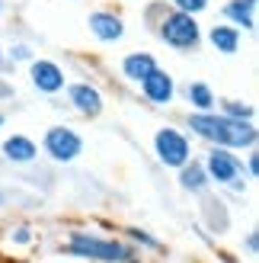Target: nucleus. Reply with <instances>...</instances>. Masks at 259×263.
I'll return each instance as SVG.
<instances>
[{
  "label": "nucleus",
  "mask_w": 259,
  "mask_h": 263,
  "mask_svg": "<svg viewBox=\"0 0 259 263\" xmlns=\"http://www.w3.org/2000/svg\"><path fill=\"white\" fill-rule=\"evenodd\" d=\"M192 132H199L202 138L214 141L218 148H253L256 144V128L250 122L230 119V116H211V112H199L189 116Z\"/></svg>",
  "instance_id": "1"
},
{
  "label": "nucleus",
  "mask_w": 259,
  "mask_h": 263,
  "mask_svg": "<svg viewBox=\"0 0 259 263\" xmlns=\"http://www.w3.org/2000/svg\"><path fill=\"white\" fill-rule=\"evenodd\" d=\"M68 254H80V257H90V260H102V263H132L135 254L128 251L125 244L119 241H106V238H90V234H74L71 244H68Z\"/></svg>",
  "instance_id": "2"
},
{
  "label": "nucleus",
  "mask_w": 259,
  "mask_h": 263,
  "mask_svg": "<svg viewBox=\"0 0 259 263\" xmlns=\"http://www.w3.org/2000/svg\"><path fill=\"white\" fill-rule=\"evenodd\" d=\"M160 35H163V42L173 45V48H192L199 42V23L192 20L189 13H173V16L163 20Z\"/></svg>",
  "instance_id": "3"
},
{
  "label": "nucleus",
  "mask_w": 259,
  "mask_h": 263,
  "mask_svg": "<svg viewBox=\"0 0 259 263\" xmlns=\"http://www.w3.org/2000/svg\"><path fill=\"white\" fill-rule=\"evenodd\" d=\"M154 148H157V157L166 167H186L189 161V141L176 128H160L157 138H154Z\"/></svg>",
  "instance_id": "4"
},
{
  "label": "nucleus",
  "mask_w": 259,
  "mask_h": 263,
  "mask_svg": "<svg viewBox=\"0 0 259 263\" xmlns=\"http://www.w3.org/2000/svg\"><path fill=\"white\" fill-rule=\"evenodd\" d=\"M80 148H83L80 135L71 132V128H64V125L51 128L48 135H45V151L55 157V161H74V157L80 154Z\"/></svg>",
  "instance_id": "5"
},
{
  "label": "nucleus",
  "mask_w": 259,
  "mask_h": 263,
  "mask_svg": "<svg viewBox=\"0 0 259 263\" xmlns=\"http://www.w3.org/2000/svg\"><path fill=\"white\" fill-rule=\"evenodd\" d=\"M208 174L218 183H230L234 190H243V183H240V161L230 151H224V148H214L211 151V157H208Z\"/></svg>",
  "instance_id": "6"
},
{
  "label": "nucleus",
  "mask_w": 259,
  "mask_h": 263,
  "mask_svg": "<svg viewBox=\"0 0 259 263\" xmlns=\"http://www.w3.org/2000/svg\"><path fill=\"white\" fill-rule=\"evenodd\" d=\"M141 90L150 103H170L173 100V77L163 71H150L144 81H141Z\"/></svg>",
  "instance_id": "7"
},
{
  "label": "nucleus",
  "mask_w": 259,
  "mask_h": 263,
  "mask_svg": "<svg viewBox=\"0 0 259 263\" xmlns=\"http://www.w3.org/2000/svg\"><path fill=\"white\" fill-rule=\"evenodd\" d=\"M32 81L42 93H58L64 87V74H61L58 64H51V61H35L32 64Z\"/></svg>",
  "instance_id": "8"
},
{
  "label": "nucleus",
  "mask_w": 259,
  "mask_h": 263,
  "mask_svg": "<svg viewBox=\"0 0 259 263\" xmlns=\"http://www.w3.org/2000/svg\"><path fill=\"white\" fill-rule=\"evenodd\" d=\"M90 29H93L96 39H102V42H115V39H122L125 26L115 13H93V16H90Z\"/></svg>",
  "instance_id": "9"
},
{
  "label": "nucleus",
  "mask_w": 259,
  "mask_h": 263,
  "mask_svg": "<svg viewBox=\"0 0 259 263\" xmlns=\"http://www.w3.org/2000/svg\"><path fill=\"white\" fill-rule=\"evenodd\" d=\"M71 100H74V106L80 112H87V116H96L102 109V97L90 84H74L71 87Z\"/></svg>",
  "instance_id": "10"
},
{
  "label": "nucleus",
  "mask_w": 259,
  "mask_h": 263,
  "mask_svg": "<svg viewBox=\"0 0 259 263\" xmlns=\"http://www.w3.org/2000/svg\"><path fill=\"white\" fill-rule=\"evenodd\" d=\"M4 154L16 164H29V161H35V141L23 138V135H13V138L4 141Z\"/></svg>",
  "instance_id": "11"
},
{
  "label": "nucleus",
  "mask_w": 259,
  "mask_h": 263,
  "mask_svg": "<svg viewBox=\"0 0 259 263\" xmlns=\"http://www.w3.org/2000/svg\"><path fill=\"white\" fill-rule=\"evenodd\" d=\"M253 10H256V0H230V4L224 7V13H227V16L234 20L237 26H243V29H253V26H256Z\"/></svg>",
  "instance_id": "12"
},
{
  "label": "nucleus",
  "mask_w": 259,
  "mask_h": 263,
  "mask_svg": "<svg viewBox=\"0 0 259 263\" xmlns=\"http://www.w3.org/2000/svg\"><path fill=\"white\" fill-rule=\"evenodd\" d=\"M208 39H211V45H214L218 51H224V55H234L237 45H240V32L230 29V26H214Z\"/></svg>",
  "instance_id": "13"
},
{
  "label": "nucleus",
  "mask_w": 259,
  "mask_h": 263,
  "mask_svg": "<svg viewBox=\"0 0 259 263\" xmlns=\"http://www.w3.org/2000/svg\"><path fill=\"white\" fill-rule=\"evenodd\" d=\"M150 71H157V61H154L150 55H128V58H125V74L132 77V81L141 84Z\"/></svg>",
  "instance_id": "14"
},
{
  "label": "nucleus",
  "mask_w": 259,
  "mask_h": 263,
  "mask_svg": "<svg viewBox=\"0 0 259 263\" xmlns=\"http://www.w3.org/2000/svg\"><path fill=\"white\" fill-rule=\"evenodd\" d=\"M183 186H186V190H202V186H205V170H202L199 164L183 167Z\"/></svg>",
  "instance_id": "15"
},
{
  "label": "nucleus",
  "mask_w": 259,
  "mask_h": 263,
  "mask_svg": "<svg viewBox=\"0 0 259 263\" xmlns=\"http://www.w3.org/2000/svg\"><path fill=\"white\" fill-rule=\"evenodd\" d=\"M189 97H192V103H196L199 109H211V103H214L211 90L205 87V84H192V87H189Z\"/></svg>",
  "instance_id": "16"
},
{
  "label": "nucleus",
  "mask_w": 259,
  "mask_h": 263,
  "mask_svg": "<svg viewBox=\"0 0 259 263\" xmlns=\"http://www.w3.org/2000/svg\"><path fill=\"white\" fill-rule=\"evenodd\" d=\"M176 7H179V13H199V10H205L208 7V0H176Z\"/></svg>",
  "instance_id": "17"
},
{
  "label": "nucleus",
  "mask_w": 259,
  "mask_h": 263,
  "mask_svg": "<svg viewBox=\"0 0 259 263\" xmlns=\"http://www.w3.org/2000/svg\"><path fill=\"white\" fill-rule=\"evenodd\" d=\"M16 241H19V244H26V241H29V231L19 228V231H16Z\"/></svg>",
  "instance_id": "18"
},
{
  "label": "nucleus",
  "mask_w": 259,
  "mask_h": 263,
  "mask_svg": "<svg viewBox=\"0 0 259 263\" xmlns=\"http://www.w3.org/2000/svg\"><path fill=\"white\" fill-rule=\"evenodd\" d=\"M0 122H4V116H0Z\"/></svg>",
  "instance_id": "19"
}]
</instances>
